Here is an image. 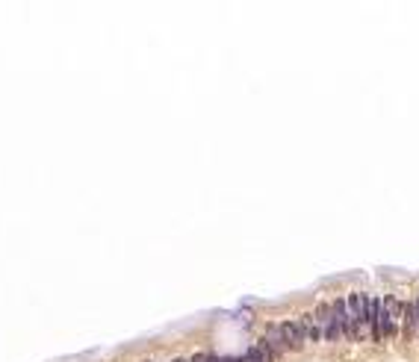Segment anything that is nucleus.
<instances>
[{"label":"nucleus","mask_w":419,"mask_h":362,"mask_svg":"<svg viewBox=\"0 0 419 362\" xmlns=\"http://www.w3.org/2000/svg\"><path fill=\"white\" fill-rule=\"evenodd\" d=\"M263 339H266V345L275 351V356H281V353L287 351V345H284V336H281V327H277V324H269V327H266Z\"/></svg>","instance_id":"obj_4"},{"label":"nucleus","mask_w":419,"mask_h":362,"mask_svg":"<svg viewBox=\"0 0 419 362\" xmlns=\"http://www.w3.org/2000/svg\"><path fill=\"white\" fill-rule=\"evenodd\" d=\"M281 327V336H284V345H287V351H301L304 348V330H301L298 321H281L277 324Z\"/></svg>","instance_id":"obj_3"},{"label":"nucleus","mask_w":419,"mask_h":362,"mask_svg":"<svg viewBox=\"0 0 419 362\" xmlns=\"http://www.w3.org/2000/svg\"><path fill=\"white\" fill-rule=\"evenodd\" d=\"M207 362H222V359H218V356H207Z\"/></svg>","instance_id":"obj_10"},{"label":"nucleus","mask_w":419,"mask_h":362,"mask_svg":"<svg viewBox=\"0 0 419 362\" xmlns=\"http://www.w3.org/2000/svg\"><path fill=\"white\" fill-rule=\"evenodd\" d=\"M313 318H316V324L322 327V339L325 342H340L343 339L340 324H336V318H334V306L331 304H319L316 306V312H313Z\"/></svg>","instance_id":"obj_2"},{"label":"nucleus","mask_w":419,"mask_h":362,"mask_svg":"<svg viewBox=\"0 0 419 362\" xmlns=\"http://www.w3.org/2000/svg\"><path fill=\"white\" fill-rule=\"evenodd\" d=\"M405 309V304H398L395 297H384L381 301V309H378V321H381V336L384 339H393L395 333H398V327H395V318H398V312Z\"/></svg>","instance_id":"obj_1"},{"label":"nucleus","mask_w":419,"mask_h":362,"mask_svg":"<svg viewBox=\"0 0 419 362\" xmlns=\"http://www.w3.org/2000/svg\"><path fill=\"white\" fill-rule=\"evenodd\" d=\"M413 306H416V318H419V301H413Z\"/></svg>","instance_id":"obj_11"},{"label":"nucleus","mask_w":419,"mask_h":362,"mask_svg":"<svg viewBox=\"0 0 419 362\" xmlns=\"http://www.w3.org/2000/svg\"><path fill=\"white\" fill-rule=\"evenodd\" d=\"M301 330H304V339L307 342H322V327L316 324V318L313 315H301Z\"/></svg>","instance_id":"obj_5"},{"label":"nucleus","mask_w":419,"mask_h":362,"mask_svg":"<svg viewBox=\"0 0 419 362\" xmlns=\"http://www.w3.org/2000/svg\"><path fill=\"white\" fill-rule=\"evenodd\" d=\"M405 339H413L416 336V324H419V318H416V306L413 304H405Z\"/></svg>","instance_id":"obj_6"},{"label":"nucleus","mask_w":419,"mask_h":362,"mask_svg":"<svg viewBox=\"0 0 419 362\" xmlns=\"http://www.w3.org/2000/svg\"><path fill=\"white\" fill-rule=\"evenodd\" d=\"M222 362H245V359H236V356H228V359H222Z\"/></svg>","instance_id":"obj_9"},{"label":"nucleus","mask_w":419,"mask_h":362,"mask_svg":"<svg viewBox=\"0 0 419 362\" xmlns=\"http://www.w3.org/2000/svg\"><path fill=\"white\" fill-rule=\"evenodd\" d=\"M192 362H207V356H204V353H198V356H195Z\"/></svg>","instance_id":"obj_8"},{"label":"nucleus","mask_w":419,"mask_h":362,"mask_svg":"<svg viewBox=\"0 0 419 362\" xmlns=\"http://www.w3.org/2000/svg\"><path fill=\"white\" fill-rule=\"evenodd\" d=\"M245 362H266V356H263V351H260V348L254 345L251 351L245 353Z\"/></svg>","instance_id":"obj_7"},{"label":"nucleus","mask_w":419,"mask_h":362,"mask_svg":"<svg viewBox=\"0 0 419 362\" xmlns=\"http://www.w3.org/2000/svg\"><path fill=\"white\" fill-rule=\"evenodd\" d=\"M171 362H186V359H171Z\"/></svg>","instance_id":"obj_12"}]
</instances>
